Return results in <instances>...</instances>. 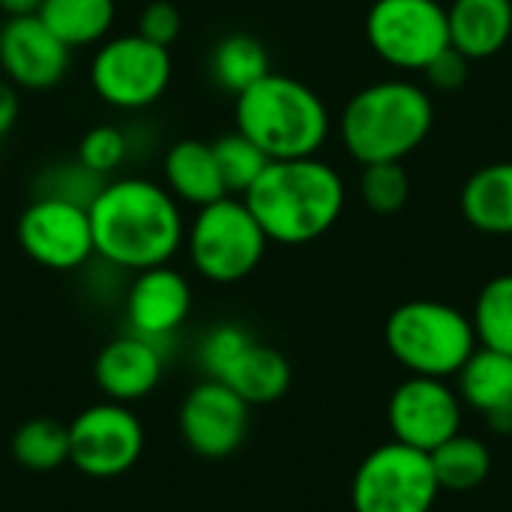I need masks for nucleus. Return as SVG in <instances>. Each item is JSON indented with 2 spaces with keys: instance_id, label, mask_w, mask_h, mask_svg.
<instances>
[{
  "instance_id": "nucleus-1",
  "label": "nucleus",
  "mask_w": 512,
  "mask_h": 512,
  "mask_svg": "<svg viewBox=\"0 0 512 512\" xmlns=\"http://www.w3.org/2000/svg\"><path fill=\"white\" fill-rule=\"evenodd\" d=\"M87 213L93 252L120 270L141 273L168 264L186 243L180 201L147 177H117L96 186Z\"/></svg>"
},
{
  "instance_id": "nucleus-2",
  "label": "nucleus",
  "mask_w": 512,
  "mask_h": 512,
  "mask_svg": "<svg viewBox=\"0 0 512 512\" xmlns=\"http://www.w3.org/2000/svg\"><path fill=\"white\" fill-rule=\"evenodd\" d=\"M243 201L270 243L306 246L324 237L342 216L345 183L318 156L270 159Z\"/></svg>"
},
{
  "instance_id": "nucleus-3",
  "label": "nucleus",
  "mask_w": 512,
  "mask_h": 512,
  "mask_svg": "<svg viewBox=\"0 0 512 512\" xmlns=\"http://www.w3.org/2000/svg\"><path fill=\"white\" fill-rule=\"evenodd\" d=\"M237 132H243L267 159L318 156L330 132L324 99L303 81L267 72L246 87L234 105Z\"/></svg>"
},
{
  "instance_id": "nucleus-4",
  "label": "nucleus",
  "mask_w": 512,
  "mask_h": 512,
  "mask_svg": "<svg viewBox=\"0 0 512 512\" xmlns=\"http://www.w3.org/2000/svg\"><path fill=\"white\" fill-rule=\"evenodd\" d=\"M435 123L432 99L411 81H378L351 96L339 132L345 150L360 162H402Z\"/></svg>"
},
{
  "instance_id": "nucleus-5",
  "label": "nucleus",
  "mask_w": 512,
  "mask_h": 512,
  "mask_svg": "<svg viewBox=\"0 0 512 512\" xmlns=\"http://www.w3.org/2000/svg\"><path fill=\"white\" fill-rule=\"evenodd\" d=\"M390 357L411 375L453 378L477 351V333L465 312L441 300H408L384 324Z\"/></svg>"
},
{
  "instance_id": "nucleus-6",
  "label": "nucleus",
  "mask_w": 512,
  "mask_h": 512,
  "mask_svg": "<svg viewBox=\"0 0 512 512\" xmlns=\"http://www.w3.org/2000/svg\"><path fill=\"white\" fill-rule=\"evenodd\" d=\"M267 234L243 198L225 195L198 207L186 228V249L192 267L216 285H234L258 270L267 252Z\"/></svg>"
},
{
  "instance_id": "nucleus-7",
  "label": "nucleus",
  "mask_w": 512,
  "mask_h": 512,
  "mask_svg": "<svg viewBox=\"0 0 512 512\" xmlns=\"http://www.w3.org/2000/svg\"><path fill=\"white\" fill-rule=\"evenodd\" d=\"M90 84L96 96L111 108H150L165 96L171 84V54L168 48L144 39L141 33L105 39L93 54Z\"/></svg>"
},
{
  "instance_id": "nucleus-8",
  "label": "nucleus",
  "mask_w": 512,
  "mask_h": 512,
  "mask_svg": "<svg viewBox=\"0 0 512 512\" xmlns=\"http://www.w3.org/2000/svg\"><path fill=\"white\" fill-rule=\"evenodd\" d=\"M429 453L399 441L372 450L351 483L354 512H429L438 498Z\"/></svg>"
},
{
  "instance_id": "nucleus-9",
  "label": "nucleus",
  "mask_w": 512,
  "mask_h": 512,
  "mask_svg": "<svg viewBox=\"0 0 512 512\" xmlns=\"http://www.w3.org/2000/svg\"><path fill=\"white\" fill-rule=\"evenodd\" d=\"M15 237L33 264L57 273L78 270L96 255L87 204L54 192L33 198L21 210Z\"/></svg>"
},
{
  "instance_id": "nucleus-10",
  "label": "nucleus",
  "mask_w": 512,
  "mask_h": 512,
  "mask_svg": "<svg viewBox=\"0 0 512 512\" xmlns=\"http://www.w3.org/2000/svg\"><path fill=\"white\" fill-rule=\"evenodd\" d=\"M372 51L396 69H426L450 45L447 9L438 0H375L366 15Z\"/></svg>"
},
{
  "instance_id": "nucleus-11",
  "label": "nucleus",
  "mask_w": 512,
  "mask_h": 512,
  "mask_svg": "<svg viewBox=\"0 0 512 512\" xmlns=\"http://www.w3.org/2000/svg\"><path fill=\"white\" fill-rule=\"evenodd\" d=\"M144 453V426L129 405L99 402L69 423V462L84 477L114 480L138 465Z\"/></svg>"
},
{
  "instance_id": "nucleus-12",
  "label": "nucleus",
  "mask_w": 512,
  "mask_h": 512,
  "mask_svg": "<svg viewBox=\"0 0 512 512\" xmlns=\"http://www.w3.org/2000/svg\"><path fill=\"white\" fill-rule=\"evenodd\" d=\"M387 423L393 441L420 453H432L459 435L462 399L444 378L411 375L393 390L387 402Z\"/></svg>"
},
{
  "instance_id": "nucleus-13",
  "label": "nucleus",
  "mask_w": 512,
  "mask_h": 512,
  "mask_svg": "<svg viewBox=\"0 0 512 512\" xmlns=\"http://www.w3.org/2000/svg\"><path fill=\"white\" fill-rule=\"evenodd\" d=\"M180 438L201 459H228L249 432V405L222 381H201L180 405Z\"/></svg>"
},
{
  "instance_id": "nucleus-14",
  "label": "nucleus",
  "mask_w": 512,
  "mask_h": 512,
  "mask_svg": "<svg viewBox=\"0 0 512 512\" xmlns=\"http://www.w3.org/2000/svg\"><path fill=\"white\" fill-rule=\"evenodd\" d=\"M72 48H66L39 15L6 18L0 24V69L18 90H51L69 72Z\"/></svg>"
},
{
  "instance_id": "nucleus-15",
  "label": "nucleus",
  "mask_w": 512,
  "mask_h": 512,
  "mask_svg": "<svg viewBox=\"0 0 512 512\" xmlns=\"http://www.w3.org/2000/svg\"><path fill=\"white\" fill-rule=\"evenodd\" d=\"M192 312V288L183 273L168 264L135 273L126 291V321L129 333L144 339H165L183 327Z\"/></svg>"
},
{
  "instance_id": "nucleus-16",
  "label": "nucleus",
  "mask_w": 512,
  "mask_h": 512,
  "mask_svg": "<svg viewBox=\"0 0 512 512\" xmlns=\"http://www.w3.org/2000/svg\"><path fill=\"white\" fill-rule=\"evenodd\" d=\"M162 351L159 342L138 333L117 336L102 345L93 363V381L108 402L132 405L147 399L162 381Z\"/></svg>"
},
{
  "instance_id": "nucleus-17",
  "label": "nucleus",
  "mask_w": 512,
  "mask_h": 512,
  "mask_svg": "<svg viewBox=\"0 0 512 512\" xmlns=\"http://www.w3.org/2000/svg\"><path fill=\"white\" fill-rule=\"evenodd\" d=\"M447 30L456 51L468 60H486L510 42L512 0H453Z\"/></svg>"
},
{
  "instance_id": "nucleus-18",
  "label": "nucleus",
  "mask_w": 512,
  "mask_h": 512,
  "mask_svg": "<svg viewBox=\"0 0 512 512\" xmlns=\"http://www.w3.org/2000/svg\"><path fill=\"white\" fill-rule=\"evenodd\" d=\"M162 177H165V189L183 204L204 207L228 195L219 177L213 147L210 141H201V138L174 141L165 153Z\"/></svg>"
},
{
  "instance_id": "nucleus-19",
  "label": "nucleus",
  "mask_w": 512,
  "mask_h": 512,
  "mask_svg": "<svg viewBox=\"0 0 512 512\" xmlns=\"http://www.w3.org/2000/svg\"><path fill=\"white\" fill-rule=\"evenodd\" d=\"M216 381L231 387L249 408L252 405H273L291 387V366H288V360L276 348H267V345L252 339L225 366V372Z\"/></svg>"
},
{
  "instance_id": "nucleus-20",
  "label": "nucleus",
  "mask_w": 512,
  "mask_h": 512,
  "mask_svg": "<svg viewBox=\"0 0 512 512\" xmlns=\"http://www.w3.org/2000/svg\"><path fill=\"white\" fill-rule=\"evenodd\" d=\"M462 216L483 234H512V162H495L468 177L462 186Z\"/></svg>"
},
{
  "instance_id": "nucleus-21",
  "label": "nucleus",
  "mask_w": 512,
  "mask_h": 512,
  "mask_svg": "<svg viewBox=\"0 0 512 512\" xmlns=\"http://www.w3.org/2000/svg\"><path fill=\"white\" fill-rule=\"evenodd\" d=\"M117 3L114 0H42V24L66 45L87 48L108 39L114 27Z\"/></svg>"
},
{
  "instance_id": "nucleus-22",
  "label": "nucleus",
  "mask_w": 512,
  "mask_h": 512,
  "mask_svg": "<svg viewBox=\"0 0 512 512\" xmlns=\"http://www.w3.org/2000/svg\"><path fill=\"white\" fill-rule=\"evenodd\" d=\"M459 399L480 414H492L512 399V357L477 345V351L456 372Z\"/></svg>"
},
{
  "instance_id": "nucleus-23",
  "label": "nucleus",
  "mask_w": 512,
  "mask_h": 512,
  "mask_svg": "<svg viewBox=\"0 0 512 512\" xmlns=\"http://www.w3.org/2000/svg\"><path fill=\"white\" fill-rule=\"evenodd\" d=\"M441 492H474L492 474V453L474 435H453L429 453Z\"/></svg>"
},
{
  "instance_id": "nucleus-24",
  "label": "nucleus",
  "mask_w": 512,
  "mask_h": 512,
  "mask_svg": "<svg viewBox=\"0 0 512 512\" xmlns=\"http://www.w3.org/2000/svg\"><path fill=\"white\" fill-rule=\"evenodd\" d=\"M267 72H273V69H270V54L261 39H255L249 33H228L213 45L210 75L228 93L240 96L246 87L261 81Z\"/></svg>"
},
{
  "instance_id": "nucleus-25",
  "label": "nucleus",
  "mask_w": 512,
  "mask_h": 512,
  "mask_svg": "<svg viewBox=\"0 0 512 512\" xmlns=\"http://www.w3.org/2000/svg\"><path fill=\"white\" fill-rule=\"evenodd\" d=\"M12 459L33 471L48 474L69 462V426L51 417H33L12 435Z\"/></svg>"
},
{
  "instance_id": "nucleus-26",
  "label": "nucleus",
  "mask_w": 512,
  "mask_h": 512,
  "mask_svg": "<svg viewBox=\"0 0 512 512\" xmlns=\"http://www.w3.org/2000/svg\"><path fill=\"white\" fill-rule=\"evenodd\" d=\"M477 345L512 357V273L495 276L483 285L471 315Z\"/></svg>"
},
{
  "instance_id": "nucleus-27",
  "label": "nucleus",
  "mask_w": 512,
  "mask_h": 512,
  "mask_svg": "<svg viewBox=\"0 0 512 512\" xmlns=\"http://www.w3.org/2000/svg\"><path fill=\"white\" fill-rule=\"evenodd\" d=\"M213 147V156H216V165H219V177H222V186L228 195H237L243 198L252 183L261 177V171L267 168V156L261 147H255L243 132H228V135H219L216 141H210Z\"/></svg>"
},
{
  "instance_id": "nucleus-28",
  "label": "nucleus",
  "mask_w": 512,
  "mask_h": 512,
  "mask_svg": "<svg viewBox=\"0 0 512 512\" xmlns=\"http://www.w3.org/2000/svg\"><path fill=\"white\" fill-rule=\"evenodd\" d=\"M411 177L402 162H372L360 174V198L378 216H393L408 204Z\"/></svg>"
},
{
  "instance_id": "nucleus-29",
  "label": "nucleus",
  "mask_w": 512,
  "mask_h": 512,
  "mask_svg": "<svg viewBox=\"0 0 512 512\" xmlns=\"http://www.w3.org/2000/svg\"><path fill=\"white\" fill-rule=\"evenodd\" d=\"M126 159V135L117 126H93L84 132V138L78 141V165L93 174V177H105L114 174Z\"/></svg>"
},
{
  "instance_id": "nucleus-30",
  "label": "nucleus",
  "mask_w": 512,
  "mask_h": 512,
  "mask_svg": "<svg viewBox=\"0 0 512 512\" xmlns=\"http://www.w3.org/2000/svg\"><path fill=\"white\" fill-rule=\"evenodd\" d=\"M252 342V333L237 327V324H219L213 327L204 339H201V348H198V363L204 369L207 378H219L225 372V366Z\"/></svg>"
},
{
  "instance_id": "nucleus-31",
  "label": "nucleus",
  "mask_w": 512,
  "mask_h": 512,
  "mask_svg": "<svg viewBox=\"0 0 512 512\" xmlns=\"http://www.w3.org/2000/svg\"><path fill=\"white\" fill-rule=\"evenodd\" d=\"M180 27H183V18H180L177 6L168 3V0H153V3H147V6L141 9V15H138V30H135V33H141L144 39H150V42L168 48V45L180 36Z\"/></svg>"
},
{
  "instance_id": "nucleus-32",
  "label": "nucleus",
  "mask_w": 512,
  "mask_h": 512,
  "mask_svg": "<svg viewBox=\"0 0 512 512\" xmlns=\"http://www.w3.org/2000/svg\"><path fill=\"white\" fill-rule=\"evenodd\" d=\"M423 72H426V78H429L432 87H438V90H444V93H453V90H459V87L468 81V75H471V60H468L462 51H456L453 45H447L438 57L429 60V66H426Z\"/></svg>"
},
{
  "instance_id": "nucleus-33",
  "label": "nucleus",
  "mask_w": 512,
  "mask_h": 512,
  "mask_svg": "<svg viewBox=\"0 0 512 512\" xmlns=\"http://www.w3.org/2000/svg\"><path fill=\"white\" fill-rule=\"evenodd\" d=\"M21 114V96H18V87H12L6 78H0V144L3 138L12 132L15 120Z\"/></svg>"
},
{
  "instance_id": "nucleus-34",
  "label": "nucleus",
  "mask_w": 512,
  "mask_h": 512,
  "mask_svg": "<svg viewBox=\"0 0 512 512\" xmlns=\"http://www.w3.org/2000/svg\"><path fill=\"white\" fill-rule=\"evenodd\" d=\"M42 0H0V12L6 18H21V15H39Z\"/></svg>"
},
{
  "instance_id": "nucleus-35",
  "label": "nucleus",
  "mask_w": 512,
  "mask_h": 512,
  "mask_svg": "<svg viewBox=\"0 0 512 512\" xmlns=\"http://www.w3.org/2000/svg\"><path fill=\"white\" fill-rule=\"evenodd\" d=\"M489 420V429L498 432V435H512V399L504 402L501 408H495L492 414H486Z\"/></svg>"
}]
</instances>
